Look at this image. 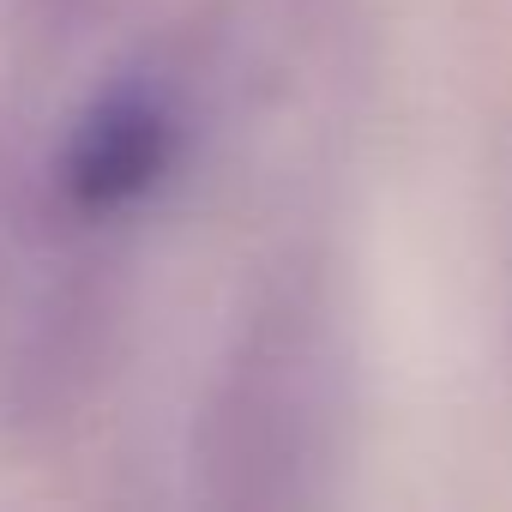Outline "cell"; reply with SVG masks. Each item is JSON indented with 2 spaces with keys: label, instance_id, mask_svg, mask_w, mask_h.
<instances>
[{
  "label": "cell",
  "instance_id": "7a4b0ae2",
  "mask_svg": "<svg viewBox=\"0 0 512 512\" xmlns=\"http://www.w3.org/2000/svg\"><path fill=\"white\" fill-rule=\"evenodd\" d=\"M187 133V97L169 73H121L67 127L61 151L49 157V193L85 229L121 223L169 187L187 157Z\"/></svg>",
  "mask_w": 512,
  "mask_h": 512
},
{
  "label": "cell",
  "instance_id": "3957f363",
  "mask_svg": "<svg viewBox=\"0 0 512 512\" xmlns=\"http://www.w3.org/2000/svg\"><path fill=\"white\" fill-rule=\"evenodd\" d=\"M31 7H43V13H55V19H73V13H91L97 0H31Z\"/></svg>",
  "mask_w": 512,
  "mask_h": 512
},
{
  "label": "cell",
  "instance_id": "6da1fadb",
  "mask_svg": "<svg viewBox=\"0 0 512 512\" xmlns=\"http://www.w3.org/2000/svg\"><path fill=\"white\" fill-rule=\"evenodd\" d=\"M356 410L350 314L332 266L290 253L241 308L205 386L193 464L217 506L284 512L332 488Z\"/></svg>",
  "mask_w": 512,
  "mask_h": 512
}]
</instances>
